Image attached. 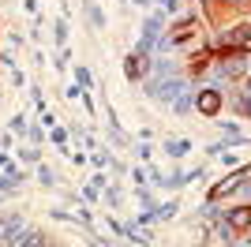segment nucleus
Here are the masks:
<instances>
[{"instance_id": "nucleus-1", "label": "nucleus", "mask_w": 251, "mask_h": 247, "mask_svg": "<svg viewBox=\"0 0 251 247\" xmlns=\"http://www.w3.org/2000/svg\"><path fill=\"white\" fill-rule=\"evenodd\" d=\"M143 90H147V98L154 105H173L180 98V94L188 90V82H184V75H169V79H157V75H150L147 79V86H143Z\"/></svg>"}, {"instance_id": "nucleus-2", "label": "nucleus", "mask_w": 251, "mask_h": 247, "mask_svg": "<svg viewBox=\"0 0 251 247\" xmlns=\"http://www.w3.org/2000/svg\"><path fill=\"white\" fill-rule=\"evenodd\" d=\"M248 176H251V165H236V169H232L225 180H218V184L210 187V198H214V202H218V198H229L232 191H236V187L248 180Z\"/></svg>"}, {"instance_id": "nucleus-3", "label": "nucleus", "mask_w": 251, "mask_h": 247, "mask_svg": "<svg viewBox=\"0 0 251 247\" xmlns=\"http://www.w3.org/2000/svg\"><path fill=\"white\" fill-rule=\"evenodd\" d=\"M150 60H154L150 52H143V49H131V52H127V60H124V75H127L131 82H139L143 75H150Z\"/></svg>"}, {"instance_id": "nucleus-4", "label": "nucleus", "mask_w": 251, "mask_h": 247, "mask_svg": "<svg viewBox=\"0 0 251 247\" xmlns=\"http://www.w3.org/2000/svg\"><path fill=\"white\" fill-rule=\"evenodd\" d=\"M195 109L214 120V116L221 113V90H218V86H202V90H195Z\"/></svg>"}, {"instance_id": "nucleus-5", "label": "nucleus", "mask_w": 251, "mask_h": 247, "mask_svg": "<svg viewBox=\"0 0 251 247\" xmlns=\"http://www.w3.org/2000/svg\"><path fill=\"white\" fill-rule=\"evenodd\" d=\"M232 109L240 116H248L251 120V79H244L240 82V90H236V98H232Z\"/></svg>"}, {"instance_id": "nucleus-6", "label": "nucleus", "mask_w": 251, "mask_h": 247, "mask_svg": "<svg viewBox=\"0 0 251 247\" xmlns=\"http://www.w3.org/2000/svg\"><path fill=\"white\" fill-rule=\"evenodd\" d=\"M161 150H165L169 157H188V150H191V139H165V143H161Z\"/></svg>"}, {"instance_id": "nucleus-7", "label": "nucleus", "mask_w": 251, "mask_h": 247, "mask_svg": "<svg viewBox=\"0 0 251 247\" xmlns=\"http://www.w3.org/2000/svg\"><path fill=\"white\" fill-rule=\"evenodd\" d=\"M169 109H173V113H180V116H188L191 109H195V90H184V94L176 98V101L169 105Z\"/></svg>"}, {"instance_id": "nucleus-8", "label": "nucleus", "mask_w": 251, "mask_h": 247, "mask_svg": "<svg viewBox=\"0 0 251 247\" xmlns=\"http://www.w3.org/2000/svg\"><path fill=\"white\" fill-rule=\"evenodd\" d=\"M176 210H180V202H176V198H169V202L154 206V221H173V217H176Z\"/></svg>"}, {"instance_id": "nucleus-9", "label": "nucleus", "mask_w": 251, "mask_h": 247, "mask_svg": "<svg viewBox=\"0 0 251 247\" xmlns=\"http://www.w3.org/2000/svg\"><path fill=\"white\" fill-rule=\"evenodd\" d=\"M86 19H90V26H94V30H105V11L98 8L94 0H90V4H86Z\"/></svg>"}, {"instance_id": "nucleus-10", "label": "nucleus", "mask_w": 251, "mask_h": 247, "mask_svg": "<svg viewBox=\"0 0 251 247\" xmlns=\"http://www.w3.org/2000/svg\"><path fill=\"white\" fill-rule=\"evenodd\" d=\"M19 161H26V165H42V150L38 146H19Z\"/></svg>"}, {"instance_id": "nucleus-11", "label": "nucleus", "mask_w": 251, "mask_h": 247, "mask_svg": "<svg viewBox=\"0 0 251 247\" xmlns=\"http://www.w3.org/2000/svg\"><path fill=\"white\" fill-rule=\"evenodd\" d=\"M120 202H124V191H120V187H105V206H109V210H120Z\"/></svg>"}, {"instance_id": "nucleus-12", "label": "nucleus", "mask_w": 251, "mask_h": 247, "mask_svg": "<svg viewBox=\"0 0 251 247\" xmlns=\"http://www.w3.org/2000/svg\"><path fill=\"white\" fill-rule=\"evenodd\" d=\"M52 38H56V45H60V49L68 45V19H56V23H52Z\"/></svg>"}, {"instance_id": "nucleus-13", "label": "nucleus", "mask_w": 251, "mask_h": 247, "mask_svg": "<svg viewBox=\"0 0 251 247\" xmlns=\"http://www.w3.org/2000/svg\"><path fill=\"white\" fill-rule=\"evenodd\" d=\"M38 180H42V187H56V173L49 165H38Z\"/></svg>"}, {"instance_id": "nucleus-14", "label": "nucleus", "mask_w": 251, "mask_h": 247, "mask_svg": "<svg viewBox=\"0 0 251 247\" xmlns=\"http://www.w3.org/2000/svg\"><path fill=\"white\" fill-rule=\"evenodd\" d=\"M90 165H94V169H109V165H113L109 150H94V154H90Z\"/></svg>"}, {"instance_id": "nucleus-15", "label": "nucleus", "mask_w": 251, "mask_h": 247, "mask_svg": "<svg viewBox=\"0 0 251 247\" xmlns=\"http://www.w3.org/2000/svg\"><path fill=\"white\" fill-rule=\"evenodd\" d=\"M135 157H139V161H150V157H154V146H150V139H143V143L135 146Z\"/></svg>"}, {"instance_id": "nucleus-16", "label": "nucleus", "mask_w": 251, "mask_h": 247, "mask_svg": "<svg viewBox=\"0 0 251 247\" xmlns=\"http://www.w3.org/2000/svg\"><path fill=\"white\" fill-rule=\"evenodd\" d=\"M49 143L52 146H68V131H64V127H49Z\"/></svg>"}, {"instance_id": "nucleus-17", "label": "nucleus", "mask_w": 251, "mask_h": 247, "mask_svg": "<svg viewBox=\"0 0 251 247\" xmlns=\"http://www.w3.org/2000/svg\"><path fill=\"white\" fill-rule=\"evenodd\" d=\"M8 131H15V135H26V131H30V124H26V116H15V120L8 124Z\"/></svg>"}, {"instance_id": "nucleus-18", "label": "nucleus", "mask_w": 251, "mask_h": 247, "mask_svg": "<svg viewBox=\"0 0 251 247\" xmlns=\"http://www.w3.org/2000/svg\"><path fill=\"white\" fill-rule=\"evenodd\" d=\"M75 82H79V86L86 90V86H94V75L86 72V68H75Z\"/></svg>"}, {"instance_id": "nucleus-19", "label": "nucleus", "mask_w": 251, "mask_h": 247, "mask_svg": "<svg viewBox=\"0 0 251 247\" xmlns=\"http://www.w3.org/2000/svg\"><path fill=\"white\" fill-rule=\"evenodd\" d=\"M135 198H139L143 206H154V191H150L147 184H143V187H135Z\"/></svg>"}, {"instance_id": "nucleus-20", "label": "nucleus", "mask_w": 251, "mask_h": 247, "mask_svg": "<svg viewBox=\"0 0 251 247\" xmlns=\"http://www.w3.org/2000/svg\"><path fill=\"white\" fill-rule=\"evenodd\" d=\"M26 139H30L34 146H38V143H45V131H42V124H34L30 131H26Z\"/></svg>"}, {"instance_id": "nucleus-21", "label": "nucleus", "mask_w": 251, "mask_h": 247, "mask_svg": "<svg viewBox=\"0 0 251 247\" xmlns=\"http://www.w3.org/2000/svg\"><path fill=\"white\" fill-rule=\"evenodd\" d=\"M161 11L165 15H180V0H161Z\"/></svg>"}, {"instance_id": "nucleus-22", "label": "nucleus", "mask_w": 251, "mask_h": 247, "mask_svg": "<svg viewBox=\"0 0 251 247\" xmlns=\"http://www.w3.org/2000/svg\"><path fill=\"white\" fill-rule=\"evenodd\" d=\"M83 86H68V90H64V98H68V101H79V98H83Z\"/></svg>"}, {"instance_id": "nucleus-23", "label": "nucleus", "mask_w": 251, "mask_h": 247, "mask_svg": "<svg viewBox=\"0 0 251 247\" xmlns=\"http://www.w3.org/2000/svg\"><path fill=\"white\" fill-rule=\"evenodd\" d=\"M131 184L143 187V184H150V180H147V173H143V169H131Z\"/></svg>"}, {"instance_id": "nucleus-24", "label": "nucleus", "mask_w": 251, "mask_h": 247, "mask_svg": "<svg viewBox=\"0 0 251 247\" xmlns=\"http://www.w3.org/2000/svg\"><path fill=\"white\" fill-rule=\"evenodd\" d=\"M30 98H34V105H38V109H45V94H42V86H34Z\"/></svg>"}, {"instance_id": "nucleus-25", "label": "nucleus", "mask_w": 251, "mask_h": 247, "mask_svg": "<svg viewBox=\"0 0 251 247\" xmlns=\"http://www.w3.org/2000/svg\"><path fill=\"white\" fill-rule=\"evenodd\" d=\"M98 195H101V191H98L94 184H90V187H86V191H83V198H86V202H98Z\"/></svg>"}, {"instance_id": "nucleus-26", "label": "nucleus", "mask_w": 251, "mask_h": 247, "mask_svg": "<svg viewBox=\"0 0 251 247\" xmlns=\"http://www.w3.org/2000/svg\"><path fill=\"white\" fill-rule=\"evenodd\" d=\"M42 127H56V116H52V113H42Z\"/></svg>"}, {"instance_id": "nucleus-27", "label": "nucleus", "mask_w": 251, "mask_h": 247, "mask_svg": "<svg viewBox=\"0 0 251 247\" xmlns=\"http://www.w3.org/2000/svg\"><path fill=\"white\" fill-rule=\"evenodd\" d=\"M8 161H11V157L4 154V146H0V169H4V165H8Z\"/></svg>"}, {"instance_id": "nucleus-28", "label": "nucleus", "mask_w": 251, "mask_h": 247, "mask_svg": "<svg viewBox=\"0 0 251 247\" xmlns=\"http://www.w3.org/2000/svg\"><path fill=\"white\" fill-rule=\"evenodd\" d=\"M124 4H127V0H124ZM131 4H150V0H131Z\"/></svg>"}]
</instances>
